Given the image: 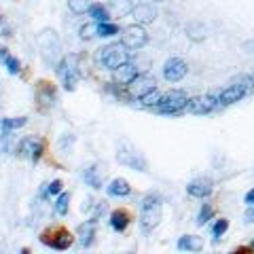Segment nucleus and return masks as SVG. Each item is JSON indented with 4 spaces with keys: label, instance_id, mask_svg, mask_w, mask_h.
I'll return each mask as SVG.
<instances>
[{
    "label": "nucleus",
    "instance_id": "25",
    "mask_svg": "<svg viewBox=\"0 0 254 254\" xmlns=\"http://www.w3.org/2000/svg\"><path fill=\"white\" fill-rule=\"evenodd\" d=\"M98 26H100L98 21H93V23H85V26H81V28H78V36H81L83 41H91V38L100 36Z\"/></svg>",
    "mask_w": 254,
    "mask_h": 254
},
{
    "label": "nucleus",
    "instance_id": "27",
    "mask_svg": "<svg viewBox=\"0 0 254 254\" xmlns=\"http://www.w3.org/2000/svg\"><path fill=\"white\" fill-rule=\"evenodd\" d=\"M161 98H163V95L159 93L157 89H153V91H148L144 98H140V100H142V106H144V108H157V104L161 102Z\"/></svg>",
    "mask_w": 254,
    "mask_h": 254
},
{
    "label": "nucleus",
    "instance_id": "4",
    "mask_svg": "<svg viewBox=\"0 0 254 254\" xmlns=\"http://www.w3.org/2000/svg\"><path fill=\"white\" fill-rule=\"evenodd\" d=\"M58 74L62 78V83L64 87H66L68 91H74L76 89V85L78 81H81V70H78V55H66L62 62H60V66H58Z\"/></svg>",
    "mask_w": 254,
    "mask_h": 254
},
{
    "label": "nucleus",
    "instance_id": "11",
    "mask_svg": "<svg viewBox=\"0 0 254 254\" xmlns=\"http://www.w3.org/2000/svg\"><path fill=\"white\" fill-rule=\"evenodd\" d=\"M187 62L185 60H180V58H170L168 62H165V66H163V76L168 78L170 83H178L182 81V78L187 76Z\"/></svg>",
    "mask_w": 254,
    "mask_h": 254
},
{
    "label": "nucleus",
    "instance_id": "12",
    "mask_svg": "<svg viewBox=\"0 0 254 254\" xmlns=\"http://www.w3.org/2000/svg\"><path fill=\"white\" fill-rule=\"evenodd\" d=\"M117 159H119V163H123V165H129V168L133 170H140V172H146V159L138 155L136 150H131V148H119V153H117Z\"/></svg>",
    "mask_w": 254,
    "mask_h": 254
},
{
    "label": "nucleus",
    "instance_id": "22",
    "mask_svg": "<svg viewBox=\"0 0 254 254\" xmlns=\"http://www.w3.org/2000/svg\"><path fill=\"white\" fill-rule=\"evenodd\" d=\"M131 9L133 4L129 0H113V2L108 4V11L115 13V17H125V15H131Z\"/></svg>",
    "mask_w": 254,
    "mask_h": 254
},
{
    "label": "nucleus",
    "instance_id": "21",
    "mask_svg": "<svg viewBox=\"0 0 254 254\" xmlns=\"http://www.w3.org/2000/svg\"><path fill=\"white\" fill-rule=\"evenodd\" d=\"M127 225H129V214L125 210H115L110 214V227H113L115 231H125Z\"/></svg>",
    "mask_w": 254,
    "mask_h": 254
},
{
    "label": "nucleus",
    "instance_id": "24",
    "mask_svg": "<svg viewBox=\"0 0 254 254\" xmlns=\"http://www.w3.org/2000/svg\"><path fill=\"white\" fill-rule=\"evenodd\" d=\"M93 4V0H68V9L76 13V15H83V13H89Z\"/></svg>",
    "mask_w": 254,
    "mask_h": 254
},
{
    "label": "nucleus",
    "instance_id": "9",
    "mask_svg": "<svg viewBox=\"0 0 254 254\" xmlns=\"http://www.w3.org/2000/svg\"><path fill=\"white\" fill-rule=\"evenodd\" d=\"M155 85H157L155 76H153V74H148V72H144V74H138L129 85H127V91H129L131 98H138V100H140V98H144L148 91L157 89Z\"/></svg>",
    "mask_w": 254,
    "mask_h": 254
},
{
    "label": "nucleus",
    "instance_id": "34",
    "mask_svg": "<svg viewBox=\"0 0 254 254\" xmlns=\"http://www.w3.org/2000/svg\"><path fill=\"white\" fill-rule=\"evenodd\" d=\"M62 180H53L51 185H47V189H45V193H43V197H47V195H58L60 190H62Z\"/></svg>",
    "mask_w": 254,
    "mask_h": 254
},
{
    "label": "nucleus",
    "instance_id": "8",
    "mask_svg": "<svg viewBox=\"0 0 254 254\" xmlns=\"http://www.w3.org/2000/svg\"><path fill=\"white\" fill-rule=\"evenodd\" d=\"M218 95H220V91L218 93H208V95H197V98L187 102L185 110L190 113V115H208L216 106H220L218 104Z\"/></svg>",
    "mask_w": 254,
    "mask_h": 254
},
{
    "label": "nucleus",
    "instance_id": "28",
    "mask_svg": "<svg viewBox=\"0 0 254 254\" xmlns=\"http://www.w3.org/2000/svg\"><path fill=\"white\" fill-rule=\"evenodd\" d=\"M26 123H28L26 117H9V119H4V121H2V129H6V131L19 129V127H23Z\"/></svg>",
    "mask_w": 254,
    "mask_h": 254
},
{
    "label": "nucleus",
    "instance_id": "30",
    "mask_svg": "<svg viewBox=\"0 0 254 254\" xmlns=\"http://www.w3.org/2000/svg\"><path fill=\"white\" fill-rule=\"evenodd\" d=\"M68 208H70V193H62L58 197V203H55V212H58L60 216H66Z\"/></svg>",
    "mask_w": 254,
    "mask_h": 254
},
{
    "label": "nucleus",
    "instance_id": "20",
    "mask_svg": "<svg viewBox=\"0 0 254 254\" xmlns=\"http://www.w3.org/2000/svg\"><path fill=\"white\" fill-rule=\"evenodd\" d=\"M178 248L180 250H190V252H199L203 250V240L199 235H185L178 240Z\"/></svg>",
    "mask_w": 254,
    "mask_h": 254
},
{
    "label": "nucleus",
    "instance_id": "35",
    "mask_svg": "<svg viewBox=\"0 0 254 254\" xmlns=\"http://www.w3.org/2000/svg\"><path fill=\"white\" fill-rule=\"evenodd\" d=\"M108 210V205H106V201H98V203H95V212L91 214V220L93 222H98V218L102 216V214H104Z\"/></svg>",
    "mask_w": 254,
    "mask_h": 254
},
{
    "label": "nucleus",
    "instance_id": "14",
    "mask_svg": "<svg viewBox=\"0 0 254 254\" xmlns=\"http://www.w3.org/2000/svg\"><path fill=\"white\" fill-rule=\"evenodd\" d=\"M212 190H214V182L210 178H197L193 182H189V187H187V193L190 197H199V199L210 197Z\"/></svg>",
    "mask_w": 254,
    "mask_h": 254
},
{
    "label": "nucleus",
    "instance_id": "33",
    "mask_svg": "<svg viewBox=\"0 0 254 254\" xmlns=\"http://www.w3.org/2000/svg\"><path fill=\"white\" fill-rule=\"evenodd\" d=\"M229 229V220L227 218H220V220H216V225H214V229H212V233H214V237H222L225 235V231Z\"/></svg>",
    "mask_w": 254,
    "mask_h": 254
},
{
    "label": "nucleus",
    "instance_id": "3",
    "mask_svg": "<svg viewBox=\"0 0 254 254\" xmlns=\"http://www.w3.org/2000/svg\"><path fill=\"white\" fill-rule=\"evenodd\" d=\"M161 222V199L157 195H148L144 203H142V212H140V227L144 233H150L157 225Z\"/></svg>",
    "mask_w": 254,
    "mask_h": 254
},
{
    "label": "nucleus",
    "instance_id": "17",
    "mask_svg": "<svg viewBox=\"0 0 254 254\" xmlns=\"http://www.w3.org/2000/svg\"><path fill=\"white\" fill-rule=\"evenodd\" d=\"M93 237H95V222L89 218L85 225L78 227V242H81V246H85V248H89L93 244Z\"/></svg>",
    "mask_w": 254,
    "mask_h": 254
},
{
    "label": "nucleus",
    "instance_id": "1",
    "mask_svg": "<svg viewBox=\"0 0 254 254\" xmlns=\"http://www.w3.org/2000/svg\"><path fill=\"white\" fill-rule=\"evenodd\" d=\"M252 89H254V78L248 76V74H242V76H237L235 81L227 87V89H222V91H220V95H218V104H220V106L235 104V102H240L244 95H248Z\"/></svg>",
    "mask_w": 254,
    "mask_h": 254
},
{
    "label": "nucleus",
    "instance_id": "18",
    "mask_svg": "<svg viewBox=\"0 0 254 254\" xmlns=\"http://www.w3.org/2000/svg\"><path fill=\"white\" fill-rule=\"evenodd\" d=\"M106 190H108V195H113V197H127L131 193V187H129V182H127L125 178H115L108 185Z\"/></svg>",
    "mask_w": 254,
    "mask_h": 254
},
{
    "label": "nucleus",
    "instance_id": "39",
    "mask_svg": "<svg viewBox=\"0 0 254 254\" xmlns=\"http://www.w3.org/2000/svg\"><path fill=\"white\" fill-rule=\"evenodd\" d=\"M0 26H2V15H0Z\"/></svg>",
    "mask_w": 254,
    "mask_h": 254
},
{
    "label": "nucleus",
    "instance_id": "13",
    "mask_svg": "<svg viewBox=\"0 0 254 254\" xmlns=\"http://www.w3.org/2000/svg\"><path fill=\"white\" fill-rule=\"evenodd\" d=\"M131 17L136 23L144 26V23H153L155 17H157V9L153 6V2H142V4H136L131 9Z\"/></svg>",
    "mask_w": 254,
    "mask_h": 254
},
{
    "label": "nucleus",
    "instance_id": "29",
    "mask_svg": "<svg viewBox=\"0 0 254 254\" xmlns=\"http://www.w3.org/2000/svg\"><path fill=\"white\" fill-rule=\"evenodd\" d=\"M100 26H98V32H100V36H104V38H110V36H115L119 34V26L117 23H110V21H98Z\"/></svg>",
    "mask_w": 254,
    "mask_h": 254
},
{
    "label": "nucleus",
    "instance_id": "7",
    "mask_svg": "<svg viewBox=\"0 0 254 254\" xmlns=\"http://www.w3.org/2000/svg\"><path fill=\"white\" fill-rule=\"evenodd\" d=\"M36 43H38V47H41V53H43L45 62L53 64L55 58H58V53H60V38H58V34H55V30H43L41 34L36 36Z\"/></svg>",
    "mask_w": 254,
    "mask_h": 254
},
{
    "label": "nucleus",
    "instance_id": "26",
    "mask_svg": "<svg viewBox=\"0 0 254 254\" xmlns=\"http://www.w3.org/2000/svg\"><path fill=\"white\" fill-rule=\"evenodd\" d=\"M89 15H91V17H93L95 21H108V19H110L108 6H104V4H98V2H93V4H91Z\"/></svg>",
    "mask_w": 254,
    "mask_h": 254
},
{
    "label": "nucleus",
    "instance_id": "32",
    "mask_svg": "<svg viewBox=\"0 0 254 254\" xmlns=\"http://www.w3.org/2000/svg\"><path fill=\"white\" fill-rule=\"evenodd\" d=\"M4 66H6V70H9V74H17L19 70H21L19 60H17V58H13V55H9V58L4 60Z\"/></svg>",
    "mask_w": 254,
    "mask_h": 254
},
{
    "label": "nucleus",
    "instance_id": "19",
    "mask_svg": "<svg viewBox=\"0 0 254 254\" xmlns=\"http://www.w3.org/2000/svg\"><path fill=\"white\" fill-rule=\"evenodd\" d=\"M72 242H74V240H72V235H70L68 231H64V229L55 233L53 240H45V244H51L55 250H68L70 246H72Z\"/></svg>",
    "mask_w": 254,
    "mask_h": 254
},
{
    "label": "nucleus",
    "instance_id": "5",
    "mask_svg": "<svg viewBox=\"0 0 254 254\" xmlns=\"http://www.w3.org/2000/svg\"><path fill=\"white\" fill-rule=\"evenodd\" d=\"M187 91H182V89H172L170 93H165L161 102L157 104V110L161 115H178L180 110H185L187 108Z\"/></svg>",
    "mask_w": 254,
    "mask_h": 254
},
{
    "label": "nucleus",
    "instance_id": "15",
    "mask_svg": "<svg viewBox=\"0 0 254 254\" xmlns=\"http://www.w3.org/2000/svg\"><path fill=\"white\" fill-rule=\"evenodd\" d=\"M113 74H115V81H117L119 85H129L133 78L138 76V70H136V66H133L131 62H125V64H121L119 68L113 70Z\"/></svg>",
    "mask_w": 254,
    "mask_h": 254
},
{
    "label": "nucleus",
    "instance_id": "40",
    "mask_svg": "<svg viewBox=\"0 0 254 254\" xmlns=\"http://www.w3.org/2000/svg\"><path fill=\"white\" fill-rule=\"evenodd\" d=\"M153 2H163V0H153Z\"/></svg>",
    "mask_w": 254,
    "mask_h": 254
},
{
    "label": "nucleus",
    "instance_id": "36",
    "mask_svg": "<svg viewBox=\"0 0 254 254\" xmlns=\"http://www.w3.org/2000/svg\"><path fill=\"white\" fill-rule=\"evenodd\" d=\"M244 201L248 203V205H254V189L252 190H248V193H246V197H244Z\"/></svg>",
    "mask_w": 254,
    "mask_h": 254
},
{
    "label": "nucleus",
    "instance_id": "41",
    "mask_svg": "<svg viewBox=\"0 0 254 254\" xmlns=\"http://www.w3.org/2000/svg\"><path fill=\"white\" fill-rule=\"evenodd\" d=\"M252 248H254V244H252Z\"/></svg>",
    "mask_w": 254,
    "mask_h": 254
},
{
    "label": "nucleus",
    "instance_id": "10",
    "mask_svg": "<svg viewBox=\"0 0 254 254\" xmlns=\"http://www.w3.org/2000/svg\"><path fill=\"white\" fill-rule=\"evenodd\" d=\"M17 150H19V157H26L30 161H38L43 155V140L36 136H28L19 142Z\"/></svg>",
    "mask_w": 254,
    "mask_h": 254
},
{
    "label": "nucleus",
    "instance_id": "37",
    "mask_svg": "<svg viewBox=\"0 0 254 254\" xmlns=\"http://www.w3.org/2000/svg\"><path fill=\"white\" fill-rule=\"evenodd\" d=\"M246 220H248V222H254V205H250V210L246 212Z\"/></svg>",
    "mask_w": 254,
    "mask_h": 254
},
{
    "label": "nucleus",
    "instance_id": "2",
    "mask_svg": "<svg viewBox=\"0 0 254 254\" xmlns=\"http://www.w3.org/2000/svg\"><path fill=\"white\" fill-rule=\"evenodd\" d=\"M127 51L129 49H127L123 43H113L95 53V60H98V64H102V66H106L108 70H115L121 66V64L129 62V53Z\"/></svg>",
    "mask_w": 254,
    "mask_h": 254
},
{
    "label": "nucleus",
    "instance_id": "31",
    "mask_svg": "<svg viewBox=\"0 0 254 254\" xmlns=\"http://www.w3.org/2000/svg\"><path fill=\"white\" fill-rule=\"evenodd\" d=\"M212 216H214V208H212L210 203H203V205H201V210H199V216H197V225H201V227H203Z\"/></svg>",
    "mask_w": 254,
    "mask_h": 254
},
{
    "label": "nucleus",
    "instance_id": "6",
    "mask_svg": "<svg viewBox=\"0 0 254 254\" xmlns=\"http://www.w3.org/2000/svg\"><path fill=\"white\" fill-rule=\"evenodd\" d=\"M121 43L129 51H136V49H142V47L148 43V34H146V30L142 28L140 23L133 21L131 26H127V28L121 30Z\"/></svg>",
    "mask_w": 254,
    "mask_h": 254
},
{
    "label": "nucleus",
    "instance_id": "38",
    "mask_svg": "<svg viewBox=\"0 0 254 254\" xmlns=\"http://www.w3.org/2000/svg\"><path fill=\"white\" fill-rule=\"evenodd\" d=\"M6 58H9V49H6V47H0V60H6Z\"/></svg>",
    "mask_w": 254,
    "mask_h": 254
},
{
    "label": "nucleus",
    "instance_id": "16",
    "mask_svg": "<svg viewBox=\"0 0 254 254\" xmlns=\"http://www.w3.org/2000/svg\"><path fill=\"white\" fill-rule=\"evenodd\" d=\"M83 180L93 189H102V180H104V172H102L100 165H91L83 172Z\"/></svg>",
    "mask_w": 254,
    "mask_h": 254
},
{
    "label": "nucleus",
    "instance_id": "23",
    "mask_svg": "<svg viewBox=\"0 0 254 254\" xmlns=\"http://www.w3.org/2000/svg\"><path fill=\"white\" fill-rule=\"evenodd\" d=\"M187 36H189L193 43H201L203 38H205V28H203V23L190 21L189 26H187Z\"/></svg>",
    "mask_w": 254,
    "mask_h": 254
}]
</instances>
